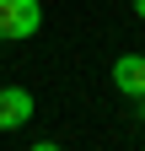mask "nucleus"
Returning <instances> with one entry per match:
<instances>
[{
  "label": "nucleus",
  "mask_w": 145,
  "mask_h": 151,
  "mask_svg": "<svg viewBox=\"0 0 145 151\" xmlns=\"http://www.w3.org/2000/svg\"><path fill=\"white\" fill-rule=\"evenodd\" d=\"M27 119H32V92L27 86H0V129L11 135V129H22Z\"/></svg>",
  "instance_id": "obj_2"
},
{
  "label": "nucleus",
  "mask_w": 145,
  "mask_h": 151,
  "mask_svg": "<svg viewBox=\"0 0 145 151\" xmlns=\"http://www.w3.org/2000/svg\"><path fill=\"white\" fill-rule=\"evenodd\" d=\"M38 27H43V6L38 0H0V38L27 43V38H38Z\"/></svg>",
  "instance_id": "obj_1"
},
{
  "label": "nucleus",
  "mask_w": 145,
  "mask_h": 151,
  "mask_svg": "<svg viewBox=\"0 0 145 151\" xmlns=\"http://www.w3.org/2000/svg\"><path fill=\"white\" fill-rule=\"evenodd\" d=\"M140 119H145V97H140Z\"/></svg>",
  "instance_id": "obj_5"
},
{
  "label": "nucleus",
  "mask_w": 145,
  "mask_h": 151,
  "mask_svg": "<svg viewBox=\"0 0 145 151\" xmlns=\"http://www.w3.org/2000/svg\"><path fill=\"white\" fill-rule=\"evenodd\" d=\"M113 86L124 97H145V54H118L113 60Z\"/></svg>",
  "instance_id": "obj_3"
},
{
  "label": "nucleus",
  "mask_w": 145,
  "mask_h": 151,
  "mask_svg": "<svg viewBox=\"0 0 145 151\" xmlns=\"http://www.w3.org/2000/svg\"><path fill=\"white\" fill-rule=\"evenodd\" d=\"M129 6H134V16H140V22H145V0H129Z\"/></svg>",
  "instance_id": "obj_4"
}]
</instances>
